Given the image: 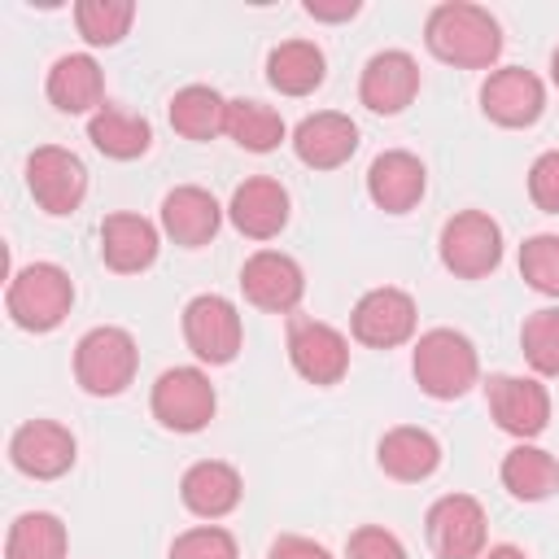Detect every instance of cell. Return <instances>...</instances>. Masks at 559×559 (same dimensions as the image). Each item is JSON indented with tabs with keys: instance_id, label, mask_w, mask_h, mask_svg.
Instances as JSON below:
<instances>
[{
	"instance_id": "34",
	"label": "cell",
	"mask_w": 559,
	"mask_h": 559,
	"mask_svg": "<svg viewBox=\"0 0 559 559\" xmlns=\"http://www.w3.org/2000/svg\"><path fill=\"white\" fill-rule=\"evenodd\" d=\"M170 559H240V555H236V537L227 528L201 524V528H188L175 537Z\"/></svg>"
},
{
	"instance_id": "28",
	"label": "cell",
	"mask_w": 559,
	"mask_h": 559,
	"mask_svg": "<svg viewBox=\"0 0 559 559\" xmlns=\"http://www.w3.org/2000/svg\"><path fill=\"white\" fill-rule=\"evenodd\" d=\"M170 127L183 140H214L227 127V100L214 87H205V83L179 87L170 96Z\"/></svg>"
},
{
	"instance_id": "9",
	"label": "cell",
	"mask_w": 559,
	"mask_h": 559,
	"mask_svg": "<svg viewBox=\"0 0 559 559\" xmlns=\"http://www.w3.org/2000/svg\"><path fill=\"white\" fill-rule=\"evenodd\" d=\"M26 188L44 214H74L87 197V170L70 148L44 144L26 157Z\"/></svg>"
},
{
	"instance_id": "12",
	"label": "cell",
	"mask_w": 559,
	"mask_h": 559,
	"mask_svg": "<svg viewBox=\"0 0 559 559\" xmlns=\"http://www.w3.org/2000/svg\"><path fill=\"white\" fill-rule=\"evenodd\" d=\"M74 450L79 445H74L70 428L57 424V419H26L13 432V441H9L13 467L22 476H31V480H57V476H66L74 467Z\"/></svg>"
},
{
	"instance_id": "27",
	"label": "cell",
	"mask_w": 559,
	"mask_h": 559,
	"mask_svg": "<svg viewBox=\"0 0 559 559\" xmlns=\"http://www.w3.org/2000/svg\"><path fill=\"white\" fill-rule=\"evenodd\" d=\"M502 485L520 502H542V498H550L559 489V459L550 450H542V445L520 441L502 459Z\"/></svg>"
},
{
	"instance_id": "30",
	"label": "cell",
	"mask_w": 559,
	"mask_h": 559,
	"mask_svg": "<svg viewBox=\"0 0 559 559\" xmlns=\"http://www.w3.org/2000/svg\"><path fill=\"white\" fill-rule=\"evenodd\" d=\"M223 131L249 153H271L284 140V118L262 100H227V127Z\"/></svg>"
},
{
	"instance_id": "6",
	"label": "cell",
	"mask_w": 559,
	"mask_h": 559,
	"mask_svg": "<svg viewBox=\"0 0 559 559\" xmlns=\"http://www.w3.org/2000/svg\"><path fill=\"white\" fill-rule=\"evenodd\" d=\"M214 384L201 367H170L153 384V419L170 432H201L214 419Z\"/></svg>"
},
{
	"instance_id": "32",
	"label": "cell",
	"mask_w": 559,
	"mask_h": 559,
	"mask_svg": "<svg viewBox=\"0 0 559 559\" xmlns=\"http://www.w3.org/2000/svg\"><path fill=\"white\" fill-rule=\"evenodd\" d=\"M520 349L537 376H559V306L533 310L520 328Z\"/></svg>"
},
{
	"instance_id": "35",
	"label": "cell",
	"mask_w": 559,
	"mask_h": 559,
	"mask_svg": "<svg viewBox=\"0 0 559 559\" xmlns=\"http://www.w3.org/2000/svg\"><path fill=\"white\" fill-rule=\"evenodd\" d=\"M345 559H406V546H402L389 528H380V524H362V528L349 533V542H345Z\"/></svg>"
},
{
	"instance_id": "29",
	"label": "cell",
	"mask_w": 559,
	"mask_h": 559,
	"mask_svg": "<svg viewBox=\"0 0 559 559\" xmlns=\"http://www.w3.org/2000/svg\"><path fill=\"white\" fill-rule=\"evenodd\" d=\"M4 559H66V524L52 511H22L9 524Z\"/></svg>"
},
{
	"instance_id": "39",
	"label": "cell",
	"mask_w": 559,
	"mask_h": 559,
	"mask_svg": "<svg viewBox=\"0 0 559 559\" xmlns=\"http://www.w3.org/2000/svg\"><path fill=\"white\" fill-rule=\"evenodd\" d=\"M480 559H528V555H524L520 546H489Z\"/></svg>"
},
{
	"instance_id": "7",
	"label": "cell",
	"mask_w": 559,
	"mask_h": 559,
	"mask_svg": "<svg viewBox=\"0 0 559 559\" xmlns=\"http://www.w3.org/2000/svg\"><path fill=\"white\" fill-rule=\"evenodd\" d=\"M183 341L188 349L210 362V367H223L240 354V341H245V328H240V314L227 297L218 293H201L183 306Z\"/></svg>"
},
{
	"instance_id": "38",
	"label": "cell",
	"mask_w": 559,
	"mask_h": 559,
	"mask_svg": "<svg viewBox=\"0 0 559 559\" xmlns=\"http://www.w3.org/2000/svg\"><path fill=\"white\" fill-rule=\"evenodd\" d=\"M306 13L319 17V22H345V17L358 13V0H336V4H328V0H306Z\"/></svg>"
},
{
	"instance_id": "37",
	"label": "cell",
	"mask_w": 559,
	"mask_h": 559,
	"mask_svg": "<svg viewBox=\"0 0 559 559\" xmlns=\"http://www.w3.org/2000/svg\"><path fill=\"white\" fill-rule=\"evenodd\" d=\"M266 559H332L319 542H310V537H297V533H284V537H275L271 542V550H266Z\"/></svg>"
},
{
	"instance_id": "20",
	"label": "cell",
	"mask_w": 559,
	"mask_h": 559,
	"mask_svg": "<svg viewBox=\"0 0 559 559\" xmlns=\"http://www.w3.org/2000/svg\"><path fill=\"white\" fill-rule=\"evenodd\" d=\"M218 223H223L218 201L197 183H179L162 197V231L183 249L210 245L218 236Z\"/></svg>"
},
{
	"instance_id": "36",
	"label": "cell",
	"mask_w": 559,
	"mask_h": 559,
	"mask_svg": "<svg viewBox=\"0 0 559 559\" xmlns=\"http://www.w3.org/2000/svg\"><path fill=\"white\" fill-rule=\"evenodd\" d=\"M528 197H533L537 210L559 214V148L542 153V157L528 166Z\"/></svg>"
},
{
	"instance_id": "1",
	"label": "cell",
	"mask_w": 559,
	"mask_h": 559,
	"mask_svg": "<svg viewBox=\"0 0 559 559\" xmlns=\"http://www.w3.org/2000/svg\"><path fill=\"white\" fill-rule=\"evenodd\" d=\"M424 44L437 61L463 66V70H485L502 52V26L489 9L467 4V0H445L428 13L424 22Z\"/></svg>"
},
{
	"instance_id": "5",
	"label": "cell",
	"mask_w": 559,
	"mask_h": 559,
	"mask_svg": "<svg viewBox=\"0 0 559 559\" xmlns=\"http://www.w3.org/2000/svg\"><path fill=\"white\" fill-rule=\"evenodd\" d=\"M441 262L459 280H480L502 262V227L485 210H463L441 227Z\"/></svg>"
},
{
	"instance_id": "31",
	"label": "cell",
	"mask_w": 559,
	"mask_h": 559,
	"mask_svg": "<svg viewBox=\"0 0 559 559\" xmlns=\"http://www.w3.org/2000/svg\"><path fill=\"white\" fill-rule=\"evenodd\" d=\"M131 17H135V4L131 0H79L74 4V26L96 48L118 44L131 31Z\"/></svg>"
},
{
	"instance_id": "25",
	"label": "cell",
	"mask_w": 559,
	"mask_h": 559,
	"mask_svg": "<svg viewBox=\"0 0 559 559\" xmlns=\"http://www.w3.org/2000/svg\"><path fill=\"white\" fill-rule=\"evenodd\" d=\"M323 74H328L323 48L310 44V39H284L266 57V79L284 96H310L323 83Z\"/></svg>"
},
{
	"instance_id": "10",
	"label": "cell",
	"mask_w": 559,
	"mask_h": 559,
	"mask_svg": "<svg viewBox=\"0 0 559 559\" xmlns=\"http://www.w3.org/2000/svg\"><path fill=\"white\" fill-rule=\"evenodd\" d=\"M288 358L297 367L301 380L310 384H341V376L349 371V341L319 319H293L288 328Z\"/></svg>"
},
{
	"instance_id": "21",
	"label": "cell",
	"mask_w": 559,
	"mask_h": 559,
	"mask_svg": "<svg viewBox=\"0 0 559 559\" xmlns=\"http://www.w3.org/2000/svg\"><path fill=\"white\" fill-rule=\"evenodd\" d=\"M240 472L231 467V463H218V459H201V463H192L188 472H183V480H179V498H183V507L192 511V515H201V520H223V515H231L236 507H240Z\"/></svg>"
},
{
	"instance_id": "4",
	"label": "cell",
	"mask_w": 559,
	"mask_h": 559,
	"mask_svg": "<svg viewBox=\"0 0 559 559\" xmlns=\"http://www.w3.org/2000/svg\"><path fill=\"white\" fill-rule=\"evenodd\" d=\"M135 362H140V349L131 332L114 323L83 332L74 345V380L92 397H118L135 380Z\"/></svg>"
},
{
	"instance_id": "33",
	"label": "cell",
	"mask_w": 559,
	"mask_h": 559,
	"mask_svg": "<svg viewBox=\"0 0 559 559\" xmlns=\"http://www.w3.org/2000/svg\"><path fill=\"white\" fill-rule=\"evenodd\" d=\"M520 275L528 280V288H537L546 297H559V236L555 231L528 236L520 245Z\"/></svg>"
},
{
	"instance_id": "16",
	"label": "cell",
	"mask_w": 559,
	"mask_h": 559,
	"mask_svg": "<svg viewBox=\"0 0 559 559\" xmlns=\"http://www.w3.org/2000/svg\"><path fill=\"white\" fill-rule=\"evenodd\" d=\"M419 92V66L402 48H384L362 66L358 96L371 114H402Z\"/></svg>"
},
{
	"instance_id": "23",
	"label": "cell",
	"mask_w": 559,
	"mask_h": 559,
	"mask_svg": "<svg viewBox=\"0 0 559 559\" xmlns=\"http://www.w3.org/2000/svg\"><path fill=\"white\" fill-rule=\"evenodd\" d=\"M48 100L61 114H96L105 100V74L87 52H66L48 70Z\"/></svg>"
},
{
	"instance_id": "18",
	"label": "cell",
	"mask_w": 559,
	"mask_h": 559,
	"mask_svg": "<svg viewBox=\"0 0 559 559\" xmlns=\"http://www.w3.org/2000/svg\"><path fill=\"white\" fill-rule=\"evenodd\" d=\"M428 188V175H424V162L406 148H389L380 153L371 166H367V197L384 210V214H406L419 205Z\"/></svg>"
},
{
	"instance_id": "13",
	"label": "cell",
	"mask_w": 559,
	"mask_h": 559,
	"mask_svg": "<svg viewBox=\"0 0 559 559\" xmlns=\"http://www.w3.org/2000/svg\"><path fill=\"white\" fill-rule=\"evenodd\" d=\"M349 328H354V341H362L371 349H393L415 336V301H411V293L389 288V284L371 288L358 297Z\"/></svg>"
},
{
	"instance_id": "19",
	"label": "cell",
	"mask_w": 559,
	"mask_h": 559,
	"mask_svg": "<svg viewBox=\"0 0 559 559\" xmlns=\"http://www.w3.org/2000/svg\"><path fill=\"white\" fill-rule=\"evenodd\" d=\"M227 214H231V227H236L240 236H249V240H271V236H280L284 223H288V192H284L280 179L253 175V179H245V183L231 192Z\"/></svg>"
},
{
	"instance_id": "3",
	"label": "cell",
	"mask_w": 559,
	"mask_h": 559,
	"mask_svg": "<svg viewBox=\"0 0 559 559\" xmlns=\"http://www.w3.org/2000/svg\"><path fill=\"white\" fill-rule=\"evenodd\" d=\"M70 306H74V284L57 262H31L13 271L4 293L9 319L26 332H52L70 314Z\"/></svg>"
},
{
	"instance_id": "11",
	"label": "cell",
	"mask_w": 559,
	"mask_h": 559,
	"mask_svg": "<svg viewBox=\"0 0 559 559\" xmlns=\"http://www.w3.org/2000/svg\"><path fill=\"white\" fill-rule=\"evenodd\" d=\"M485 393H489V415H493V424H498L502 432L520 437V441L537 437V432L550 424V393H546V384L533 380V376H493V380L485 384Z\"/></svg>"
},
{
	"instance_id": "22",
	"label": "cell",
	"mask_w": 559,
	"mask_h": 559,
	"mask_svg": "<svg viewBox=\"0 0 559 559\" xmlns=\"http://www.w3.org/2000/svg\"><path fill=\"white\" fill-rule=\"evenodd\" d=\"M100 258L118 275L148 271L157 262V227L140 214H105L100 223Z\"/></svg>"
},
{
	"instance_id": "17",
	"label": "cell",
	"mask_w": 559,
	"mask_h": 559,
	"mask_svg": "<svg viewBox=\"0 0 559 559\" xmlns=\"http://www.w3.org/2000/svg\"><path fill=\"white\" fill-rule=\"evenodd\" d=\"M354 148H358V127L349 122V114H336V109H319L301 118L293 131V153L310 170H336L354 157Z\"/></svg>"
},
{
	"instance_id": "26",
	"label": "cell",
	"mask_w": 559,
	"mask_h": 559,
	"mask_svg": "<svg viewBox=\"0 0 559 559\" xmlns=\"http://www.w3.org/2000/svg\"><path fill=\"white\" fill-rule=\"evenodd\" d=\"M87 140H92L105 157H114V162H131V157L148 153V144H153V127H148V118H140V114H131V109L100 105V109L87 118Z\"/></svg>"
},
{
	"instance_id": "15",
	"label": "cell",
	"mask_w": 559,
	"mask_h": 559,
	"mask_svg": "<svg viewBox=\"0 0 559 559\" xmlns=\"http://www.w3.org/2000/svg\"><path fill=\"white\" fill-rule=\"evenodd\" d=\"M240 288L245 297L258 306V310H271V314H288L297 310L301 293H306V275L301 266L280 253V249H258L245 266H240Z\"/></svg>"
},
{
	"instance_id": "40",
	"label": "cell",
	"mask_w": 559,
	"mask_h": 559,
	"mask_svg": "<svg viewBox=\"0 0 559 559\" xmlns=\"http://www.w3.org/2000/svg\"><path fill=\"white\" fill-rule=\"evenodd\" d=\"M550 79H555V83H559V48H555V52H550Z\"/></svg>"
},
{
	"instance_id": "2",
	"label": "cell",
	"mask_w": 559,
	"mask_h": 559,
	"mask_svg": "<svg viewBox=\"0 0 559 559\" xmlns=\"http://www.w3.org/2000/svg\"><path fill=\"white\" fill-rule=\"evenodd\" d=\"M411 371H415V384L437 397V402H454L463 397L476 376H480V358H476V345L454 332V328H432L415 341V354H411Z\"/></svg>"
},
{
	"instance_id": "14",
	"label": "cell",
	"mask_w": 559,
	"mask_h": 559,
	"mask_svg": "<svg viewBox=\"0 0 559 559\" xmlns=\"http://www.w3.org/2000/svg\"><path fill=\"white\" fill-rule=\"evenodd\" d=\"M480 109L498 127H533L546 109V87L524 66H502L480 87Z\"/></svg>"
},
{
	"instance_id": "24",
	"label": "cell",
	"mask_w": 559,
	"mask_h": 559,
	"mask_svg": "<svg viewBox=\"0 0 559 559\" xmlns=\"http://www.w3.org/2000/svg\"><path fill=\"white\" fill-rule=\"evenodd\" d=\"M384 476L393 480H428L441 463V445L428 428H415V424H402V428H389L380 437V450H376Z\"/></svg>"
},
{
	"instance_id": "8",
	"label": "cell",
	"mask_w": 559,
	"mask_h": 559,
	"mask_svg": "<svg viewBox=\"0 0 559 559\" xmlns=\"http://www.w3.org/2000/svg\"><path fill=\"white\" fill-rule=\"evenodd\" d=\"M424 533L437 559H480L485 555V507L472 493H445L428 507Z\"/></svg>"
}]
</instances>
